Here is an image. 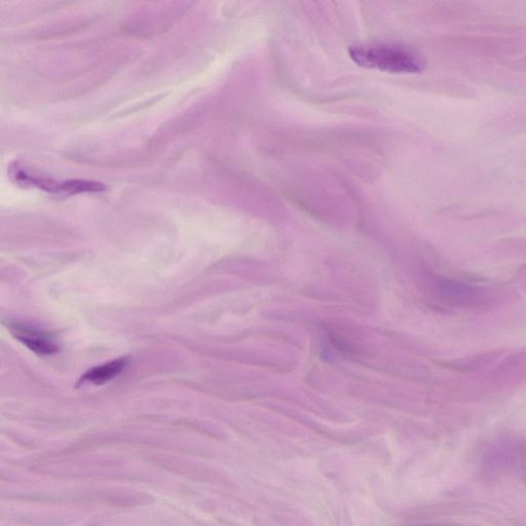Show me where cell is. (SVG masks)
I'll return each instance as SVG.
<instances>
[{"instance_id": "7a4b0ae2", "label": "cell", "mask_w": 526, "mask_h": 526, "mask_svg": "<svg viewBox=\"0 0 526 526\" xmlns=\"http://www.w3.org/2000/svg\"><path fill=\"white\" fill-rule=\"evenodd\" d=\"M10 175L13 181L24 187H35L40 191L50 193L78 194L89 193H101L106 191V186L100 182L72 179L57 181L50 178L36 177L27 172L25 168L12 165L10 168Z\"/></svg>"}, {"instance_id": "277c9868", "label": "cell", "mask_w": 526, "mask_h": 526, "mask_svg": "<svg viewBox=\"0 0 526 526\" xmlns=\"http://www.w3.org/2000/svg\"><path fill=\"white\" fill-rule=\"evenodd\" d=\"M127 364V360L126 358L105 363L103 366L87 371L82 380L79 381V383L90 382L99 386V384L111 382L126 368Z\"/></svg>"}, {"instance_id": "3957f363", "label": "cell", "mask_w": 526, "mask_h": 526, "mask_svg": "<svg viewBox=\"0 0 526 526\" xmlns=\"http://www.w3.org/2000/svg\"><path fill=\"white\" fill-rule=\"evenodd\" d=\"M10 332L16 340L38 355H53L59 350L58 342L53 336L42 330L21 324H12Z\"/></svg>"}, {"instance_id": "6da1fadb", "label": "cell", "mask_w": 526, "mask_h": 526, "mask_svg": "<svg viewBox=\"0 0 526 526\" xmlns=\"http://www.w3.org/2000/svg\"><path fill=\"white\" fill-rule=\"evenodd\" d=\"M349 55L363 69L394 74L421 73L424 70L422 57L401 45H357L350 46Z\"/></svg>"}]
</instances>
